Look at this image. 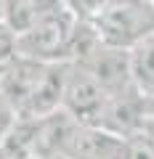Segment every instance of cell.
<instances>
[{"label": "cell", "mask_w": 154, "mask_h": 159, "mask_svg": "<svg viewBox=\"0 0 154 159\" xmlns=\"http://www.w3.org/2000/svg\"><path fill=\"white\" fill-rule=\"evenodd\" d=\"M64 3H67V6L72 8L80 19H93L109 3V0H64Z\"/></svg>", "instance_id": "8"}, {"label": "cell", "mask_w": 154, "mask_h": 159, "mask_svg": "<svg viewBox=\"0 0 154 159\" xmlns=\"http://www.w3.org/2000/svg\"><path fill=\"white\" fill-rule=\"evenodd\" d=\"M117 159H154V146L149 141H143L141 135L122 138V146Z\"/></svg>", "instance_id": "7"}, {"label": "cell", "mask_w": 154, "mask_h": 159, "mask_svg": "<svg viewBox=\"0 0 154 159\" xmlns=\"http://www.w3.org/2000/svg\"><path fill=\"white\" fill-rule=\"evenodd\" d=\"M77 24L80 16L67 3H61L53 11H48L37 24H32L27 32L16 34V53L43 64L69 61Z\"/></svg>", "instance_id": "1"}, {"label": "cell", "mask_w": 154, "mask_h": 159, "mask_svg": "<svg viewBox=\"0 0 154 159\" xmlns=\"http://www.w3.org/2000/svg\"><path fill=\"white\" fill-rule=\"evenodd\" d=\"M130 66H133V85L143 96H154V34L141 40L130 48Z\"/></svg>", "instance_id": "6"}, {"label": "cell", "mask_w": 154, "mask_h": 159, "mask_svg": "<svg viewBox=\"0 0 154 159\" xmlns=\"http://www.w3.org/2000/svg\"><path fill=\"white\" fill-rule=\"evenodd\" d=\"M91 21L106 45L130 51L154 34V0H109Z\"/></svg>", "instance_id": "2"}, {"label": "cell", "mask_w": 154, "mask_h": 159, "mask_svg": "<svg viewBox=\"0 0 154 159\" xmlns=\"http://www.w3.org/2000/svg\"><path fill=\"white\" fill-rule=\"evenodd\" d=\"M143 117H146V96L138 88H130L125 93L109 96L96 127H101L117 138H130V135H138Z\"/></svg>", "instance_id": "5"}, {"label": "cell", "mask_w": 154, "mask_h": 159, "mask_svg": "<svg viewBox=\"0 0 154 159\" xmlns=\"http://www.w3.org/2000/svg\"><path fill=\"white\" fill-rule=\"evenodd\" d=\"M109 101V93L98 85V80L85 66L69 61L67 80H64L61 109L80 125H98L101 111Z\"/></svg>", "instance_id": "3"}, {"label": "cell", "mask_w": 154, "mask_h": 159, "mask_svg": "<svg viewBox=\"0 0 154 159\" xmlns=\"http://www.w3.org/2000/svg\"><path fill=\"white\" fill-rule=\"evenodd\" d=\"M3 8H6V0H0V21H3Z\"/></svg>", "instance_id": "9"}, {"label": "cell", "mask_w": 154, "mask_h": 159, "mask_svg": "<svg viewBox=\"0 0 154 159\" xmlns=\"http://www.w3.org/2000/svg\"><path fill=\"white\" fill-rule=\"evenodd\" d=\"M77 64L85 66L98 80V85L109 96H117V93H125L130 88H136L133 85V66H130V51L128 48L101 43L88 58H82Z\"/></svg>", "instance_id": "4"}]
</instances>
